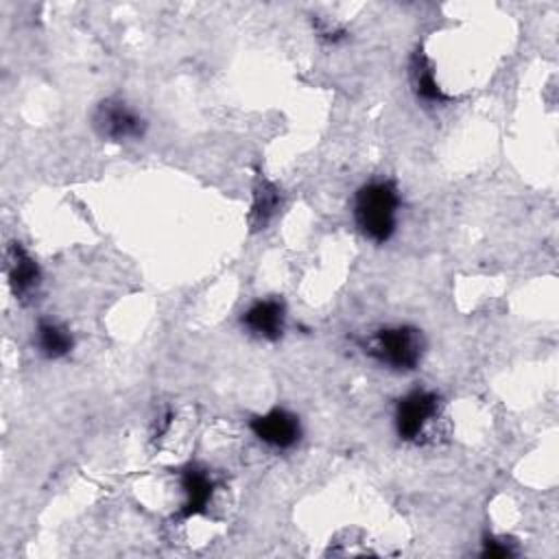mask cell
Masks as SVG:
<instances>
[{"label": "cell", "instance_id": "cell-1", "mask_svg": "<svg viewBox=\"0 0 559 559\" xmlns=\"http://www.w3.org/2000/svg\"><path fill=\"white\" fill-rule=\"evenodd\" d=\"M400 190L389 179H373L362 183L352 201V214L358 231L376 245L393 238L400 221Z\"/></svg>", "mask_w": 559, "mask_h": 559}, {"label": "cell", "instance_id": "cell-2", "mask_svg": "<svg viewBox=\"0 0 559 559\" xmlns=\"http://www.w3.org/2000/svg\"><path fill=\"white\" fill-rule=\"evenodd\" d=\"M362 347L365 354L389 369L413 371L424 358L426 341L421 330L413 325H389L373 332Z\"/></svg>", "mask_w": 559, "mask_h": 559}, {"label": "cell", "instance_id": "cell-3", "mask_svg": "<svg viewBox=\"0 0 559 559\" xmlns=\"http://www.w3.org/2000/svg\"><path fill=\"white\" fill-rule=\"evenodd\" d=\"M439 417L441 397L430 389H413L397 400L393 424L402 441L424 443Z\"/></svg>", "mask_w": 559, "mask_h": 559}, {"label": "cell", "instance_id": "cell-4", "mask_svg": "<svg viewBox=\"0 0 559 559\" xmlns=\"http://www.w3.org/2000/svg\"><path fill=\"white\" fill-rule=\"evenodd\" d=\"M92 120L96 133L109 142L140 140L146 131V120L140 116V111L120 98L103 100Z\"/></svg>", "mask_w": 559, "mask_h": 559}, {"label": "cell", "instance_id": "cell-5", "mask_svg": "<svg viewBox=\"0 0 559 559\" xmlns=\"http://www.w3.org/2000/svg\"><path fill=\"white\" fill-rule=\"evenodd\" d=\"M249 428L258 441L273 450H288L301 439L299 417L286 408H271L253 417Z\"/></svg>", "mask_w": 559, "mask_h": 559}, {"label": "cell", "instance_id": "cell-6", "mask_svg": "<svg viewBox=\"0 0 559 559\" xmlns=\"http://www.w3.org/2000/svg\"><path fill=\"white\" fill-rule=\"evenodd\" d=\"M242 325L249 334L264 338V341H277L286 330V306L277 297H264L253 301L242 312Z\"/></svg>", "mask_w": 559, "mask_h": 559}, {"label": "cell", "instance_id": "cell-7", "mask_svg": "<svg viewBox=\"0 0 559 559\" xmlns=\"http://www.w3.org/2000/svg\"><path fill=\"white\" fill-rule=\"evenodd\" d=\"M7 277L17 299H31L39 290L41 271L35 258L20 242H11L7 249Z\"/></svg>", "mask_w": 559, "mask_h": 559}, {"label": "cell", "instance_id": "cell-8", "mask_svg": "<svg viewBox=\"0 0 559 559\" xmlns=\"http://www.w3.org/2000/svg\"><path fill=\"white\" fill-rule=\"evenodd\" d=\"M181 491H183V504L179 515L181 518H194L207 511L214 491H216V480L210 474V469L190 465L181 474Z\"/></svg>", "mask_w": 559, "mask_h": 559}, {"label": "cell", "instance_id": "cell-9", "mask_svg": "<svg viewBox=\"0 0 559 559\" xmlns=\"http://www.w3.org/2000/svg\"><path fill=\"white\" fill-rule=\"evenodd\" d=\"M408 76H411L413 92H415L417 98H421L424 103L443 105V103L450 100V94L439 85V81H437V76H435V66H432V61H430L421 50H417V52L411 57Z\"/></svg>", "mask_w": 559, "mask_h": 559}, {"label": "cell", "instance_id": "cell-10", "mask_svg": "<svg viewBox=\"0 0 559 559\" xmlns=\"http://www.w3.org/2000/svg\"><path fill=\"white\" fill-rule=\"evenodd\" d=\"M35 347L44 358L59 360L72 352L74 338H72V332L63 323L41 319L35 328Z\"/></svg>", "mask_w": 559, "mask_h": 559}, {"label": "cell", "instance_id": "cell-11", "mask_svg": "<svg viewBox=\"0 0 559 559\" xmlns=\"http://www.w3.org/2000/svg\"><path fill=\"white\" fill-rule=\"evenodd\" d=\"M282 199H280V190L275 183L266 181V179H258L255 188H253V205H251V223L253 227H264L280 210Z\"/></svg>", "mask_w": 559, "mask_h": 559}, {"label": "cell", "instance_id": "cell-12", "mask_svg": "<svg viewBox=\"0 0 559 559\" xmlns=\"http://www.w3.org/2000/svg\"><path fill=\"white\" fill-rule=\"evenodd\" d=\"M513 550L509 548V544H502L498 539H487L485 548H483V557H511Z\"/></svg>", "mask_w": 559, "mask_h": 559}]
</instances>
